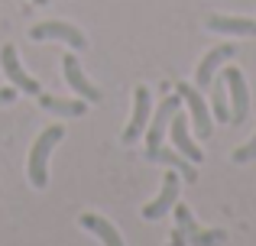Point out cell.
Masks as SVG:
<instances>
[{
  "label": "cell",
  "instance_id": "cell-1",
  "mask_svg": "<svg viewBox=\"0 0 256 246\" xmlns=\"http://www.w3.org/2000/svg\"><path fill=\"white\" fill-rule=\"evenodd\" d=\"M65 136V130L62 126H46V133L36 139V146L30 149V182H32V188H46L49 185V156H52V149L58 146V139Z\"/></svg>",
  "mask_w": 256,
  "mask_h": 246
},
{
  "label": "cell",
  "instance_id": "cell-2",
  "mask_svg": "<svg viewBox=\"0 0 256 246\" xmlns=\"http://www.w3.org/2000/svg\"><path fill=\"white\" fill-rule=\"evenodd\" d=\"M175 94L182 97V104H185L188 114H192V123H194L198 139H211L214 117H211V107L204 104V97H201V91L194 88V84H188V81H178V84H175Z\"/></svg>",
  "mask_w": 256,
  "mask_h": 246
},
{
  "label": "cell",
  "instance_id": "cell-3",
  "mask_svg": "<svg viewBox=\"0 0 256 246\" xmlns=\"http://www.w3.org/2000/svg\"><path fill=\"white\" fill-rule=\"evenodd\" d=\"M30 39H36V42H42V39H58V42H68L72 49H84L88 45V36L78 26L65 23V19H49V23H36L30 29Z\"/></svg>",
  "mask_w": 256,
  "mask_h": 246
},
{
  "label": "cell",
  "instance_id": "cell-4",
  "mask_svg": "<svg viewBox=\"0 0 256 246\" xmlns=\"http://www.w3.org/2000/svg\"><path fill=\"white\" fill-rule=\"evenodd\" d=\"M224 84H227V94H230V123H244L246 114H250V91H246L244 81V71L240 68H224Z\"/></svg>",
  "mask_w": 256,
  "mask_h": 246
},
{
  "label": "cell",
  "instance_id": "cell-5",
  "mask_svg": "<svg viewBox=\"0 0 256 246\" xmlns=\"http://www.w3.org/2000/svg\"><path fill=\"white\" fill-rule=\"evenodd\" d=\"M178 191H182V175L178 172H166L162 178V191L156 195V201H150L140 214H143V221H159V217H166L169 211L175 208V201H178Z\"/></svg>",
  "mask_w": 256,
  "mask_h": 246
},
{
  "label": "cell",
  "instance_id": "cell-6",
  "mask_svg": "<svg viewBox=\"0 0 256 246\" xmlns=\"http://www.w3.org/2000/svg\"><path fill=\"white\" fill-rule=\"evenodd\" d=\"M0 68H4L6 78H10V84H16L23 94H32V97L42 94L39 81H36V78H30V75H26V68L20 65V55H16L13 45H4V49H0Z\"/></svg>",
  "mask_w": 256,
  "mask_h": 246
},
{
  "label": "cell",
  "instance_id": "cell-7",
  "mask_svg": "<svg viewBox=\"0 0 256 246\" xmlns=\"http://www.w3.org/2000/svg\"><path fill=\"white\" fill-rule=\"evenodd\" d=\"M62 75H65V81L72 84V91H75L78 97H84L88 104H100V91L88 81V75L82 71V62H78L75 52H65L62 55Z\"/></svg>",
  "mask_w": 256,
  "mask_h": 246
},
{
  "label": "cell",
  "instance_id": "cell-8",
  "mask_svg": "<svg viewBox=\"0 0 256 246\" xmlns=\"http://www.w3.org/2000/svg\"><path fill=\"white\" fill-rule=\"evenodd\" d=\"M146 126H150V88L140 84V88L133 91V117H130V123H126L124 136H120V139H124V146L136 143V139L146 133Z\"/></svg>",
  "mask_w": 256,
  "mask_h": 246
},
{
  "label": "cell",
  "instance_id": "cell-9",
  "mask_svg": "<svg viewBox=\"0 0 256 246\" xmlns=\"http://www.w3.org/2000/svg\"><path fill=\"white\" fill-rule=\"evenodd\" d=\"M182 107V97L178 94H169L162 104H159V110L152 114V120L150 126H146V149H156V146H162V136H166V130H169V120H172V114Z\"/></svg>",
  "mask_w": 256,
  "mask_h": 246
},
{
  "label": "cell",
  "instance_id": "cell-10",
  "mask_svg": "<svg viewBox=\"0 0 256 246\" xmlns=\"http://www.w3.org/2000/svg\"><path fill=\"white\" fill-rule=\"evenodd\" d=\"M237 55V45H218V49H211L204 58H201V65H198V71H194V88H211V81H214V75H218V68L224 62H230V58Z\"/></svg>",
  "mask_w": 256,
  "mask_h": 246
},
{
  "label": "cell",
  "instance_id": "cell-11",
  "mask_svg": "<svg viewBox=\"0 0 256 246\" xmlns=\"http://www.w3.org/2000/svg\"><path fill=\"white\" fill-rule=\"evenodd\" d=\"M169 126H172V143H175V149L182 152V156L188 159V162H204V152H201V146H194V139H192V133H188V117L182 114V107L172 114V120H169Z\"/></svg>",
  "mask_w": 256,
  "mask_h": 246
},
{
  "label": "cell",
  "instance_id": "cell-12",
  "mask_svg": "<svg viewBox=\"0 0 256 246\" xmlns=\"http://www.w3.org/2000/svg\"><path fill=\"white\" fill-rule=\"evenodd\" d=\"M204 26L211 32H220V36H256V19H246V16H220V13H211L204 19Z\"/></svg>",
  "mask_w": 256,
  "mask_h": 246
},
{
  "label": "cell",
  "instance_id": "cell-13",
  "mask_svg": "<svg viewBox=\"0 0 256 246\" xmlns=\"http://www.w3.org/2000/svg\"><path fill=\"white\" fill-rule=\"evenodd\" d=\"M146 162H166V165H175V172H178L185 182H198V169H194V162H188V159L182 156L178 149H166V146L146 149Z\"/></svg>",
  "mask_w": 256,
  "mask_h": 246
},
{
  "label": "cell",
  "instance_id": "cell-14",
  "mask_svg": "<svg viewBox=\"0 0 256 246\" xmlns=\"http://www.w3.org/2000/svg\"><path fill=\"white\" fill-rule=\"evenodd\" d=\"M78 221H82V227H84V230H91V234L98 237V240L104 243V246H124V237H120V230L114 227L107 217L91 214V211H88V214H82Z\"/></svg>",
  "mask_w": 256,
  "mask_h": 246
},
{
  "label": "cell",
  "instance_id": "cell-15",
  "mask_svg": "<svg viewBox=\"0 0 256 246\" xmlns=\"http://www.w3.org/2000/svg\"><path fill=\"white\" fill-rule=\"evenodd\" d=\"M39 104H42L46 114H58V117H82L88 114V101H65V97H52V94H39Z\"/></svg>",
  "mask_w": 256,
  "mask_h": 246
},
{
  "label": "cell",
  "instance_id": "cell-16",
  "mask_svg": "<svg viewBox=\"0 0 256 246\" xmlns=\"http://www.w3.org/2000/svg\"><path fill=\"white\" fill-rule=\"evenodd\" d=\"M211 117L214 120H220V123H227L230 120V107H227V84H224V78H214L211 81Z\"/></svg>",
  "mask_w": 256,
  "mask_h": 246
},
{
  "label": "cell",
  "instance_id": "cell-17",
  "mask_svg": "<svg viewBox=\"0 0 256 246\" xmlns=\"http://www.w3.org/2000/svg\"><path fill=\"white\" fill-rule=\"evenodd\" d=\"M224 240H227V230H201V227L188 237L192 246H220Z\"/></svg>",
  "mask_w": 256,
  "mask_h": 246
},
{
  "label": "cell",
  "instance_id": "cell-18",
  "mask_svg": "<svg viewBox=\"0 0 256 246\" xmlns=\"http://www.w3.org/2000/svg\"><path fill=\"white\" fill-rule=\"evenodd\" d=\"M256 159V133L250 136V143H244L240 149H234V162L237 165H246V162H253Z\"/></svg>",
  "mask_w": 256,
  "mask_h": 246
},
{
  "label": "cell",
  "instance_id": "cell-19",
  "mask_svg": "<svg viewBox=\"0 0 256 246\" xmlns=\"http://www.w3.org/2000/svg\"><path fill=\"white\" fill-rule=\"evenodd\" d=\"M13 97H16V88H0V107H4V104H13Z\"/></svg>",
  "mask_w": 256,
  "mask_h": 246
},
{
  "label": "cell",
  "instance_id": "cell-20",
  "mask_svg": "<svg viewBox=\"0 0 256 246\" xmlns=\"http://www.w3.org/2000/svg\"><path fill=\"white\" fill-rule=\"evenodd\" d=\"M32 3H49V0H32Z\"/></svg>",
  "mask_w": 256,
  "mask_h": 246
}]
</instances>
